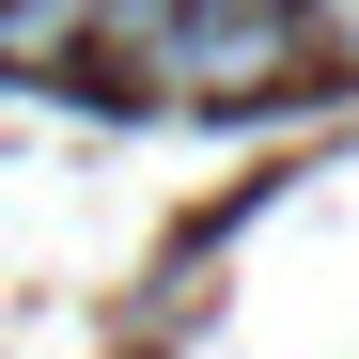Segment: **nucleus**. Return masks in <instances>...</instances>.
<instances>
[{"instance_id":"obj_2","label":"nucleus","mask_w":359,"mask_h":359,"mask_svg":"<svg viewBox=\"0 0 359 359\" xmlns=\"http://www.w3.org/2000/svg\"><path fill=\"white\" fill-rule=\"evenodd\" d=\"M79 32H94V0H0V63H16V79H47Z\"/></svg>"},{"instance_id":"obj_1","label":"nucleus","mask_w":359,"mask_h":359,"mask_svg":"<svg viewBox=\"0 0 359 359\" xmlns=\"http://www.w3.org/2000/svg\"><path fill=\"white\" fill-rule=\"evenodd\" d=\"M94 47L172 109H250L313 79V32L297 0H94Z\"/></svg>"},{"instance_id":"obj_3","label":"nucleus","mask_w":359,"mask_h":359,"mask_svg":"<svg viewBox=\"0 0 359 359\" xmlns=\"http://www.w3.org/2000/svg\"><path fill=\"white\" fill-rule=\"evenodd\" d=\"M297 32H313V63H359V0H297Z\"/></svg>"}]
</instances>
